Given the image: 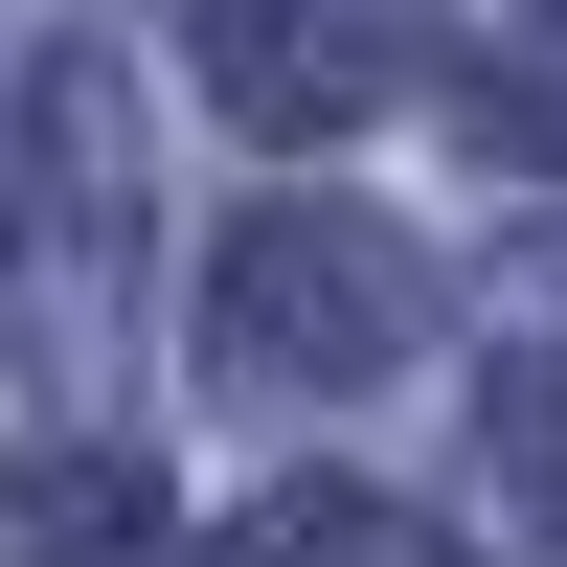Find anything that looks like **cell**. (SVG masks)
<instances>
[{"mask_svg":"<svg viewBox=\"0 0 567 567\" xmlns=\"http://www.w3.org/2000/svg\"><path fill=\"white\" fill-rule=\"evenodd\" d=\"M409 45H432V0H205V69L250 136H341L409 91Z\"/></svg>","mask_w":567,"mask_h":567,"instance_id":"3","label":"cell"},{"mask_svg":"<svg viewBox=\"0 0 567 567\" xmlns=\"http://www.w3.org/2000/svg\"><path fill=\"white\" fill-rule=\"evenodd\" d=\"M114 296H136V114H114V69H45L23 91V318L91 363Z\"/></svg>","mask_w":567,"mask_h":567,"instance_id":"2","label":"cell"},{"mask_svg":"<svg viewBox=\"0 0 567 567\" xmlns=\"http://www.w3.org/2000/svg\"><path fill=\"white\" fill-rule=\"evenodd\" d=\"M477 114L523 136V159H567V0H499V69H477Z\"/></svg>","mask_w":567,"mask_h":567,"instance_id":"6","label":"cell"},{"mask_svg":"<svg viewBox=\"0 0 567 567\" xmlns=\"http://www.w3.org/2000/svg\"><path fill=\"white\" fill-rule=\"evenodd\" d=\"M409 363V250L363 205H272L227 250V386H386Z\"/></svg>","mask_w":567,"mask_h":567,"instance_id":"1","label":"cell"},{"mask_svg":"<svg viewBox=\"0 0 567 567\" xmlns=\"http://www.w3.org/2000/svg\"><path fill=\"white\" fill-rule=\"evenodd\" d=\"M227 567H454V545L409 523V499H318V477H296V499H250V523H227Z\"/></svg>","mask_w":567,"mask_h":567,"instance_id":"5","label":"cell"},{"mask_svg":"<svg viewBox=\"0 0 567 567\" xmlns=\"http://www.w3.org/2000/svg\"><path fill=\"white\" fill-rule=\"evenodd\" d=\"M136 545H159V499L114 454H23L0 477V567H136Z\"/></svg>","mask_w":567,"mask_h":567,"instance_id":"4","label":"cell"}]
</instances>
